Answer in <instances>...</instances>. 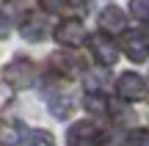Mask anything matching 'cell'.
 Returning <instances> with one entry per match:
<instances>
[{
    "label": "cell",
    "mask_w": 149,
    "mask_h": 146,
    "mask_svg": "<svg viewBox=\"0 0 149 146\" xmlns=\"http://www.w3.org/2000/svg\"><path fill=\"white\" fill-rule=\"evenodd\" d=\"M22 36L28 42H42L47 36V19H44V14H28L22 19Z\"/></svg>",
    "instance_id": "52a82bcc"
},
{
    "label": "cell",
    "mask_w": 149,
    "mask_h": 146,
    "mask_svg": "<svg viewBox=\"0 0 149 146\" xmlns=\"http://www.w3.org/2000/svg\"><path fill=\"white\" fill-rule=\"evenodd\" d=\"M66 146H100V130H97V124H91V121L72 124Z\"/></svg>",
    "instance_id": "5b68a950"
},
{
    "label": "cell",
    "mask_w": 149,
    "mask_h": 146,
    "mask_svg": "<svg viewBox=\"0 0 149 146\" xmlns=\"http://www.w3.org/2000/svg\"><path fill=\"white\" fill-rule=\"evenodd\" d=\"M55 42L64 44V47H80L86 42V28L77 19H66L55 28Z\"/></svg>",
    "instance_id": "8992f818"
},
{
    "label": "cell",
    "mask_w": 149,
    "mask_h": 146,
    "mask_svg": "<svg viewBox=\"0 0 149 146\" xmlns=\"http://www.w3.org/2000/svg\"><path fill=\"white\" fill-rule=\"evenodd\" d=\"M100 28H102V33H122L124 30V14L116 6H108L100 14Z\"/></svg>",
    "instance_id": "ba28073f"
},
{
    "label": "cell",
    "mask_w": 149,
    "mask_h": 146,
    "mask_svg": "<svg viewBox=\"0 0 149 146\" xmlns=\"http://www.w3.org/2000/svg\"><path fill=\"white\" fill-rule=\"evenodd\" d=\"M28 146H53V135L44 130H33L28 138Z\"/></svg>",
    "instance_id": "8fae6325"
},
{
    "label": "cell",
    "mask_w": 149,
    "mask_h": 146,
    "mask_svg": "<svg viewBox=\"0 0 149 146\" xmlns=\"http://www.w3.org/2000/svg\"><path fill=\"white\" fill-rule=\"evenodd\" d=\"M3 77H6V83H11L14 88H28L36 80V69H33L31 61H14V64L6 66Z\"/></svg>",
    "instance_id": "277c9868"
},
{
    "label": "cell",
    "mask_w": 149,
    "mask_h": 146,
    "mask_svg": "<svg viewBox=\"0 0 149 146\" xmlns=\"http://www.w3.org/2000/svg\"><path fill=\"white\" fill-rule=\"evenodd\" d=\"M127 146H149V130H135V132H130Z\"/></svg>",
    "instance_id": "5bb4252c"
},
{
    "label": "cell",
    "mask_w": 149,
    "mask_h": 146,
    "mask_svg": "<svg viewBox=\"0 0 149 146\" xmlns=\"http://www.w3.org/2000/svg\"><path fill=\"white\" fill-rule=\"evenodd\" d=\"M83 105H86V110H88L91 116H105V113H108V108H111V102H108L102 94H97V91H94V94H88Z\"/></svg>",
    "instance_id": "9c48e42d"
},
{
    "label": "cell",
    "mask_w": 149,
    "mask_h": 146,
    "mask_svg": "<svg viewBox=\"0 0 149 146\" xmlns=\"http://www.w3.org/2000/svg\"><path fill=\"white\" fill-rule=\"evenodd\" d=\"M130 14L141 22H149V0H133L130 3Z\"/></svg>",
    "instance_id": "30bf717a"
},
{
    "label": "cell",
    "mask_w": 149,
    "mask_h": 146,
    "mask_svg": "<svg viewBox=\"0 0 149 146\" xmlns=\"http://www.w3.org/2000/svg\"><path fill=\"white\" fill-rule=\"evenodd\" d=\"M39 3L47 14H61V11L69 8V0H39Z\"/></svg>",
    "instance_id": "4fadbf2b"
},
{
    "label": "cell",
    "mask_w": 149,
    "mask_h": 146,
    "mask_svg": "<svg viewBox=\"0 0 149 146\" xmlns=\"http://www.w3.org/2000/svg\"><path fill=\"white\" fill-rule=\"evenodd\" d=\"M0 141H3L6 146H17V143H19V124L3 127V135H0Z\"/></svg>",
    "instance_id": "7c38bea8"
},
{
    "label": "cell",
    "mask_w": 149,
    "mask_h": 146,
    "mask_svg": "<svg viewBox=\"0 0 149 146\" xmlns=\"http://www.w3.org/2000/svg\"><path fill=\"white\" fill-rule=\"evenodd\" d=\"M88 47H91V55H94V61L100 66H113L119 61V50L108 33H94L88 39Z\"/></svg>",
    "instance_id": "6da1fadb"
},
{
    "label": "cell",
    "mask_w": 149,
    "mask_h": 146,
    "mask_svg": "<svg viewBox=\"0 0 149 146\" xmlns=\"http://www.w3.org/2000/svg\"><path fill=\"white\" fill-rule=\"evenodd\" d=\"M122 50L130 61L135 64H144L149 58V36L144 30H127L124 33V42H122Z\"/></svg>",
    "instance_id": "7a4b0ae2"
},
{
    "label": "cell",
    "mask_w": 149,
    "mask_h": 146,
    "mask_svg": "<svg viewBox=\"0 0 149 146\" xmlns=\"http://www.w3.org/2000/svg\"><path fill=\"white\" fill-rule=\"evenodd\" d=\"M116 94L122 99H127V102H141V99L146 97V83L141 75H135V72H127V75L119 77L116 83Z\"/></svg>",
    "instance_id": "3957f363"
}]
</instances>
